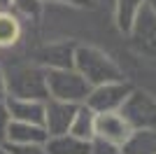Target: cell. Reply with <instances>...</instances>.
<instances>
[{"label": "cell", "mask_w": 156, "mask_h": 154, "mask_svg": "<svg viewBox=\"0 0 156 154\" xmlns=\"http://www.w3.org/2000/svg\"><path fill=\"white\" fill-rule=\"evenodd\" d=\"M72 68L86 79L89 86H100V84L124 82V70L112 56H107L103 49L91 45H77L75 49V63Z\"/></svg>", "instance_id": "obj_1"}, {"label": "cell", "mask_w": 156, "mask_h": 154, "mask_svg": "<svg viewBox=\"0 0 156 154\" xmlns=\"http://www.w3.org/2000/svg\"><path fill=\"white\" fill-rule=\"evenodd\" d=\"M7 98L23 101H47V70L37 63H14L5 68Z\"/></svg>", "instance_id": "obj_2"}, {"label": "cell", "mask_w": 156, "mask_h": 154, "mask_svg": "<svg viewBox=\"0 0 156 154\" xmlns=\"http://www.w3.org/2000/svg\"><path fill=\"white\" fill-rule=\"evenodd\" d=\"M91 86L75 68L65 70H47V94L54 101L70 103V105H84L89 98Z\"/></svg>", "instance_id": "obj_3"}, {"label": "cell", "mask_w": 156, "mask_h": 154, "mask_svg": "<svg viewBox=\"0 0 156 154\" xmlns=\"http://www.w3.org/2000/svg\"><path fill=\"white\" fill-rule=\"evenodd\" d=\"M119 115L126 119L130 131H156V96L133 86Z\"/></svg>", "instance_id": "obj_4"}, {"label": "cell", "mask_w": 156, "mask_h": 154, "mask_svg": "<svg viewBox=\"0 0 156 154\" xmlns=\"http://www.w3.org/2000/svg\"><path fill=\"white\" fill-rule=\"evenodd\" d=\"M133 91V84L128 79L124 82H112V84H100V86H93L89 91V98H86V108L93 110L96 115H107V112H119L121 105L126 103V98L130 96Z\"/></svg>", "instance_id": "obj_5"}, {"label": "cell", "mask_w": 156, "mask_h": 154, "mask_svg": "<svg viewBox=\"0 0 156 154\" xmlns=\"http://www.w3.org/2000/svg\"><path fill=\"white\" fill-rule=\"evenodd\" d=\"M77 108L79 105H70V103H61V101H54V98H47L44 101V122H42L47 135L54 138V135L70 133V126H72Z\"/></svg>", "instance_id": "obj_6"}, {"label": "cell", "mask_w": 156, "mask_h": 154, "mask_svg": "<svg viewBox=\"0 0 156 154\" xmlns=\"http://www.w3.org/2000/svg\"><path fill=\"white\" fill-rule=\"evenodd\" d=\"M130 126L119 112H107V115H96V138L93 140L107 142L114 147H124V142L130 138Z\"/></svg>", "instance_id": "obj_7"}, {"label": "cell", "mask_w": 156, "mask_h": 154, "mask_svg": "<svg viewBox=\"0 0 156 154\" xmlns=\"http://www.w3.org/2000/svg\"><path fill=\"white\" fill-rule=\"evenodd\" d=\"M75 49H77V45L68 42V40L42 45L37 49V65H42L44 70H65V68H72V63H75Z\"/></svg>", "instance_id": "obj_8"}, {"label": "cell", "mask_w": 156, "mask_h": 154, "mask_svg": "<svg viewBox=\"0 0 156 154\" xmlns=\"http://www.w3.org/2000/svg\"><path fill=\"white\" fill-rule=\"evenodd\" d=\"M130 38H133V45L140 54L156 61V14H151L144 7L133 33H130Z\"/></svg>", "instance_id": "obj_9"}, {"label": "cell", "mask_w": 156, "mask_h": 154, "mask_svg": "<svg viewBox=\"0 0 156 154\" xmlns=\"http://www.w3.org/2000/svg\"><path fill=\"white\" fill-rule=\"evenodd\" d=\"M49 140L44 126H37V124H23V122H9L5 131V138L2 142L5 145H14V147H21V145H44Z\"/></svg>", "instance_id": "obj_10"}, {"label": "cell", "mask_w": 156, "mask_h": 154, "mask_svg": "<svg viewBox=\"0 0 156 154\" xmlns=\"http://www.w3.org/2000/svg\"><path fill=\"white\" fill-rule=\"evenodd\" d=\"M7 112L12 122L37 124L44 122V101H23V98H7Z\"/></svg>", "instance_id": "obj_11"}, {"label": "cell", "mask_w": 156, "mask_h": 154, "mask_svg": "<svg viewBox=\"0 0 156 154\" xmlns=\"http://www.w3.org/2000/svg\"><path fill=\"white\" fill-rule=\"evenodd\" d=\"M112 7H114V24L119 33L130 35L144 9V0H114Z\"/></svg>", "instance_id": "obj_12"}, {"label": "cell", "mask_w": 156, "mask_h": 154, "mask_svg": "<svg viewBox=\"0 0 156 154\" xmlns=\"http://www.w3.org/2000/svg\"><path fill=\"white\" fill-rule=\"evenodd\" d=\"M91 145L93 142L79 140L72 133H65V135L49 138L44 142V149H47V154H89L91 152Z\"/></svg>", "instance_id": "obj_13"}, {"label": "cell", "mask_w": 156, "mask_h": 154, "mask_svg": "<svg viewBox=\"0 0 156 154\" xmlns=\"http://www.w3.org/2000/svg\"><path fill=\"white\" fill-rule=\"evenodd\" d=\"M70 133L79 140L93 142V138H96V112L89 110L86 105H79L75 112V119H72Z\"/></svg>", "instance_id": "obj_14"}, {"label": "cell", "mask_w": 156, "mask_h": 154, "mask_svg": "<svg viewBox=\"0 0 156 154\" xmlns=\"http://www.w3.org/2000/svg\"><path fill=\"white\" fill-rule=\"evenodd\" d=\"M121 154H156V131H133Z\"/></svg>", "instance_id": "obj_15"}, {"label": "cell", "mask_w": 156, "mask_h": 154, "mask_svg": "<svg viewBox=\"0 0 156 154\" xmlns=\"http://www.w3.org/2000/svg\"><path fill=\"white\" fill-rule=\"evenodd\" d=\"M19 38H21L19 16H16L12 9H0V47L7 49V47L16 45Z\"/></svg>", "instance_id": "obj_16"}, {"label": "cell", "mask_w": 156, "mask_h": 154, "mask_svg": "<svg viewBox=\"0 0 156 154\" xmlns=\"http://www.w3.org/2000/svg\"><path fill=\"white\" fill-rule=\"evenodd\" d=\"M12 7L28 19H37L42 14V2L40 0H12Z\"/></svg>", "instance_id": "obj_17"}, {"label": "cell", "mask_w": 156, "mask_h": 154, "mask_svg": "<svg viewBox=\"0 0 156 154\" xmlns=\"http://www.w3.org/2000/svg\"><path fill=\"white\" fill-rule=\"evenodd\" d=\"M9 154H47L44 145H21V147H14V145H7Z\"/></svg>", "instance_id": "obj_18"}, {"label": "cell", "mask_w": 156, "mask_h": 154, "mask_svg": "<svg viewBox=\"0 0 156 154\" xmlns=\"http://www.w3.org/2000/svg\"><path fill=\"white\" fill-rule=\"evenodd\" d=\"M89 154H121V149H119V147H114V145H107V142L93 140L91 152H89Z\"/></svg>", "instance_id": "obj_19"}, {"label": "cell", "mask_w": 156, "mask_h": 154, "mask_svg": "<svg viewBox=\"0 0 156 154\" xmlns=\"http://www.w3.org/2000/svg\"><path fill=\"white\" fill-rule=\"evenodd\" d=\"M9 112H7V103L5 101H0V142H2V138H5V131L7 126H9Z\"/></svg>", "instance_id": "obj_20"}, {"label": "cell", "mask_w": 156, "mask_h": 154, "mask_svg": "<svg viewBox=\"0 0 156 154\" xmlns=\"http://www.w3.org/2000/svg\"><path fill=\"white\" fill-rule=\"evenodd\" d=\"M42 5L44 2H58V5H72V7H91L93 0H40Z\"/></svg>", "instance_id": "obj_21"}, {"label": "cell", "mask_w": 156, "mask_h": 154, "mask_svg": "<svg viewBox=\"0 0 156 154\" xmlns=\"http://www.w3.org/2000/svg\"><path fill=\"white\" fill-rule=\"evenodd\" d=\"M0 101H7V82H5V68L0 65Z\"/></svg>", "instance_id": "obj_22"}, {"label": "cell", "mask_w": 156, "mask_h": 154, "mask_svg": "<svg viewBox=\"0 0 156 154\" xmlns=\"http://www.w3.org/2000/svg\"><path fill=\"white\" fill-rule=\"evenodd\" d=\"M144 7H147L151 14H156V0H144Z\"/></svg>", "instance_id": "obj_23"}, {"label": "cell", "mask_w": 156, "mask_h": 154, "mask_svg": "<svg viewBox=\"0 0 156 154\" xmlns=\"http://www.w3.org/2000/svg\"><path fill=\"white\" fill-rule=\"evenodd\" d=\"M0 9H12V0H0Z\"/></svg>", "instance_id": "obj_24"}, {"label": "cell", "mask_w": 156, "mask_h": 154, "mask_svg": "<svg viewBox=\"0 0 156 154\" xmlns=\"http://www.w3.org/2000/svg\"><path fill=\"white\" fill-rule=\"evenodd\" d=\"M0 154H9V149H7L5 142H0Z\"/></svg>", "instance_id": "obj_25"}, {"label": "cell", "mask_w": 156, "mask_h": 154, "mask_svg": "<svg viewBox=\"0 0 156 154\" xmlns=\"http://www.w3.org/2000/svg\"><path fill=\"white\" fill-rule=\"evenodd\" d=\"M93 2H114V0H93Z\"/></svg>", "instance_id": "obj_26"}]
</instances>
